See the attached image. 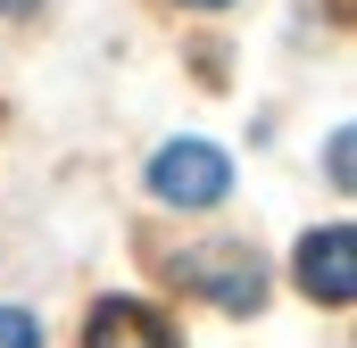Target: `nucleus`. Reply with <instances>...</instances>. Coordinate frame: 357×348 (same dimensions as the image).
Instances as JSON below:
<instances>
[{"label": "nucleus", "mask_w": 357, "mask_h": 348, "mask_svg": "<svg viewBox=\"0 0 357 348\" xmlns=\"http://www.w3.org/2000/svg\"><path fill=\"white\" fill-rule=\"evenodd\" d=\"M150 191H158L167 207H216V199L233 191V166H225V150H208V141H167V150L150 158Z\"/></svg>", "instance_id": "obj_1"}, {"label": "nucleus", "mask_w": 357, "mask_h": 348, "mask_svg": "<svg viewBox=\"0 0 357 348\" xmlns=\"http://www.w3.org/2000/svg\"><path fill=\"white\" fill-rule=\"evenodd\" d=\"M167 274H175L183 290H199V299L233 307V315H250V307L266 299V274L241 258V249H183V258H167Z\"/></svg>", "instance_id": "obj_2"}, {"label": "nucleus", "mask_w": 357, "mask_h": 348, "mask_svg": "<svg viewBox=\"0 0 357 348\" xmlns=\"http://www.w3.org/2000/svg\"><path fill=\"white\" fill-rule=\"evenodd\" d=\"M291 274H299V290H307V299H324V307H349V299H357V232H349V224H324V232H307Z\"/></svg>", "instance_id": "obj_3"}, {"label": "nucleus", "mask_w": 357, "mask_h": 348, "mask_svg": "<svg viewBox=\"0 0 357 348\" xmlns=\"http://www.w3.org/2000/svg\"><path fill=\"white\" fill-rule=\"evenodd\" d=\"M84 348H175V324L142 299H100L84 324Z\"/></svg>", "instance_id": "obj_4"}, {"label": "nucleus", "mask_w": 357, "mask_h": 348, "mask_svg": "<svg viewBox=\"0 0 357 348\" xmlns=\"http://www.w3.org/2000/svg\"><path fill=\"white\" fill-rule=\"evenodd\" d=\"M0 348H42V324L25 307H0Z\"/></svg>", "instance_id": "obj_5"}, {"label": "nucleus", "mask_w": 357, "mask_h": 348, "mask_svg": "<svg viewBox=\"0 0 357 348\" xmlns=\"http://www.w3.org/2000/svg\"><path fill=\"white\" fill-rule=\"evenodd\" d=\"M324 166H333V191H349V174H357V141H349V133H333V150H324Z\"/></svg>", "instance_id": "obj_6"}, {"label": "nucleus", "mask_w": 357, "mask_h": 348, "mask_svg": "<svg viewBox=\"0 0 357 348\" xmlns=\"http://www.w3.org/2000/svg\"><path fill=\"white\" fill-rule=\"evenodd\" d=\"M0 8H17V17H25V8H42V0H0Z\"/></svg>", "instance_id": "obj_7"}, {"label": "nucleus", "mask_w": 357, "mask_h": 348, "mask_svg": "<svg viewBox=\"0 0 357 348\" xmlns=\"http://www.w3.org/2000/svg\"><path fill=\"white\" fill-rule=\"evenodd\" d=\"M191 8H225V0H191Z\"/></svg>", "instance_id": "obj_8"}]
</instances>
